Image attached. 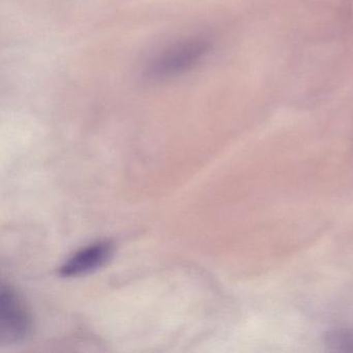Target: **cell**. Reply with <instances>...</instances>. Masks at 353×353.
<instances>
[{
	"label": "cell",
	"instance_id": "1",
	"mask_svg": "<svg viewBox=\"0 0 353 353\" xmlns=\"http://www.w3.org/2000/svg\"><path fill=\"white\" fill-rule=\"evenodd\" d=\"M210 51V43L200 37L183 39L158 52L146 65V75L162 80L185 74L199 65Z\"/></svg>",
	"mask_w": 353,
	"mask_h": 353
},
{
	"label": "cell",
	"instance_id": "4",
	"mask_svg": "<svg viewBox=\"0 0 353 353\" xmlns=\"http://www.w3.org/2000/svg\"><path fill=\"white\" fill-rule=\"evenodd\" d=\"M328 348L334 351H353V325L330 330L323 336Z\"/></svg>",
	"mask_w": 353,
	"mask_h": 353
},
{
	"label": "cell",
	"instance_id": "2",
	"mask_svg": "<svg viewBox=\"0 0 353 353\" xmlns=\"http://www.w3.org/2000/svg\"><path fill=\"white\" fill-rule=\"evenodd\" d=\"M32 320L26 303L13 287L1 285L0 290V340L16 343L32 332Z\"/></svg>",
	"mask_w": 353,
	"mask_h": 353
},
{
	"label": "cell",
	"instance_id": "3",
	"mask_svg": "<svg viewBox=\"0 0 353 353\" xmlns=\"http://www.w3.org/2000/svg\"><path fill=\"white\" fill-rule=\"evenodd\" d=\"M114 253L111 241H101L76 252L63 263L59 274L63 278H77L96 272L110 261Z\"/></svg>",
	"mask_w": 353,
	"mask_h": 353
}]
</instances>
